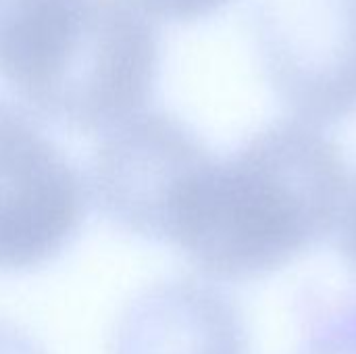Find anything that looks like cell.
<instances>
[{
	"instance_id": "6da1fadb",
	"label": "cell",
	"mask_w": 356,
	"mask_h": 354,
	"mask_svg": "<svg viewBox=\"0 0 356 354\" xmlns=\"http://www.w3.org/2000/svg\"><path fill=\"white\" fill-rule=\"evenodd\" d=\"M346 192L338 144L294 117L213 156L184 192L167 242L207 277L259 280L325 240Z\"/></svg>"
},
{
	"instance_id": "7a4b0ae2",
	"label": "cell",
	"mask_w": 356,
	"mask_h": 354,
	"mask_svg": "<svg viewBox=\"0 0 356 354\" xmlns=\"http://www.w3.org/2000/svg\"><path fill=\"white\" fill-rule=\"evenodd\" d=\"M159 63L134 0H0V77L63 127L100 134L144 111Z\"/></svg>"
},
{
	"instance_id": "3957f363",
	"label": "cell",
	"mask_w": 356,
	"mask_h": 354,
	"mask_svg": "<svg viewBox=\"0 0 356 354\" xmlns=\"http://www.w3.org/2000/svg\"><path fill=\"white\" fill-rule=\"evenodd\" d=\"M86 209L88 186L73 163L29 115L0 100V271L56 259Z\"/></svg>"
},
{
	"instance_id": "277c9868",
	"label": "cell",
	"mask_w": 356,
	"mask_h": 354,
	"mask_svg": "<svg viewBox=\"0 0 356 354\" xmlns=\"http://www.w3.org/2000/svg\"><path fill=\"white\" fill-rule=\"evenodd\" d=\"M257 38L277 98L327 125L356 113V0H261Z\"/></svg>"
},
{
	"instance_id": "5b68a950",
	"label": "cell",
	"mask_w": 356,
	"mask_h": 354,
	"mask_svg": "<svg viewBox=\"0 0 356 354\" xmlns=\"http://www.w3.org/2000/svg\"><path fill=\"white\" fill-rule=\"evenodd\" d=\"M211 159L184 121L165 111H140L104 131L92 159L90 190L113 223L167 242L184 192Z\"/></svg>"
},
{
	"instance_id": "8992f818",
	"label": "cell",
	"mask_w": 356,
	"mask_h": 354,
	"mask_svg": "<svg viewBox=\"0 0 356 354\" xmlns=\"http://www.w3.org/2000/svg\"><path fill=\"white\" fill-rule=\"evenodd\" d=\"M111 354H248V332L236 303L217 286L169 280L129 305Z\"/></svg>"
},
{
	"instance_id": "52a82bcc",
	"label": "cell",
	"mask_w": 356,
	"mask_h": 354,
	"mask_svg": "<svg viewBox=\"0 0 356 354\" xmlns=\"http://www.w3.org/2000/svg\"><path fill=\"white\" fill-rule=\"evenodd\" d=\"M298 354H356V300L321 313Z\"/></svg>"
},
{
	"instance_id": "ba28073f",
	"label": "cell",
	"mask_w": 356,
	"mask_h": 354,
	"mask_svg": "<svg viewBox=\"0 0 356 354\" xmlns=\"http://www.w3.org/2000/svg\"><path fill=\"white\" fill-rule=\"evenodd\" d=\"M134 2L152 19L188 23L217 13L232 0H134Z\"/></svg>"
},
{
	"instance_id": "9c48e42d",
	"label": "cell",
	"mask_w": 356,
	"mask_h": 354,
	"mask_svg": "<svg viewBox=\"0 0 356 354\" xmlns=\"http://www.w3.org/2000/svg\"><path fill=\"white\" fill-rule=\"evenodd\" d=\"M336 230H338V242L342 255L356 269V175L353 182H348L346 200Z\"/></svg>"
},
{
	"instance_id": "30bf717a",
	"label": "cell",
	"mask_w": 356,
	"mask_h": 354,
	"mask_svg": "<svg viewBox=\"0 0 356 354\" xmlns=\"http://www.w3.org/2000/svg\"><path fill=\"white\" fill-rule=\"evenodd\" d=\"M0 354H46L44 348L23 330L0 321Z\"/></svg>"
}]
</instances>
